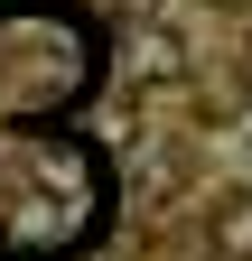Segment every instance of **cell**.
<instances>
[{
  "instance_id": "1",
  "label": "cell",
  "mask_w": 252,
  "mask_h": 261,
  "mask_svg": "<svg viewBox=\"0 0 252 261\" xmlns=\"http://www.w3.org/2000/svg\"><path fill=\"white\" fill-rule=\"evenodd\" d=\"M121 75L149 84V93H159V84H187V47H178V28H159V19L140 10V28L121 38Z\"/></svg>"
},
{
  "instance_id": "2",
  "label": "cell",
  "mask_w": 252,
  "mask_h": 261,
  "mask_svg": "<svg viewBox=\"0 0 252 261\" xmlns=\"http://www.w3.org/2000/svg\"><path fill=\"white\" fill-rule=\"evenodd\" d=\"M206 233H215V252H224V261H252V187H224V196H215Z\"/></svg>"
},
{
  "instance_id": "3",
  "label": "cell",
  "mask_w": 252,
  "mask_h": 261,
  "mask_svg": "<svg viewBox=\"0 0 252 261\" xmlns=\"http://www.w3.org/2000/svg\"><path fill=\"white\" fill-rule=\"evenodd\" d=\"M215 10H234V19H252V0H215Z\"/></svg>"
},
{
  "instance_id": "4",
  "label": "cell",
  "mask_w": 252,
  "mask_h": 261,
  "mask_svg": "<svg viewBox=\"0 0 252 261\" xmlns=\"http://www.w3.org/2000/svg\"><path fill=\"white\" fill-rule=\"evenodd\" d=\"M121 10H131V19H140V10H159V0H121Z\"/></svg>"
}]
</instances>
